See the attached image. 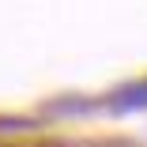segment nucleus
<instances>
[{
    "mask_svg": "<svg viewBox=\"0 0 147 147\" xmlns=\"http://www.w3.org/2000/svg\"><path fill=\"white\" fill-rule=\"evenodd\" d=\"M140 106H147V83L125 87V91L113 98V109H140Z\"/></svg>",
    "mask_w": 147,
    "mask_h": 147,
    "instance_id": "1",
    "label": "nucleus"
}]
</instances>
